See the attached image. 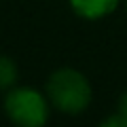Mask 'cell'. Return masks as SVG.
<instances>
[{"instance_id":"3957f363","label":"cell","mask_w":127,"mask_h":127,"mask_svg":"<svg viewBox=\"0 0 127 127\" xmlns=\"http://www.w3.org/2000/svg\"><path fill=\"white\" fill-rule=\"evenodd\" d=\"M74 13L85 19H100L119 6V0H70Z\"/></svg>"},{"instance_id":"6da1fadb","label":"cell","mask_w":127,"mask_h":127,"mask_svg":"<svg viewBox=\"0 0 127 127\" xmlns=\"http://www.w3.org/2000/svg\"><path fill=\"white\" fill-rule=\"evenodd\" d=\"M47 97L64 114H81L91 102V85L78 70H55L47 81Z\"/></svg>"},{"instance_id":"277c9868","label":"cell","mask_w":127,"mask_h":127,"mask_svg":"<svg viewBox=\"0 0 127 127\" xmlns=\"http://www.w3.org/2000/svg\"><path fill=\"white\" fill-rule=\"evenodd\" d=\"M17 81V66L11 57L0 55V89H9Z\"/></svg>"},{"instance_id":"7a4b0ae2","label":"cell","mask_w":127,"mask_h":127,"mask_svg":"<svg viewBox=\"0 0 127 127\" xmlns=\"http://www.w3.org/2000/svg\"><path fill=\"white\" fill-rule=\"evenodd\" d=\"M4 112L13 123L21 127H42L49 119V104L36 89L19 87L6 93Z\"/></svg>"},{"instance_id":"5b68a950","label":"cell","mask_w":127,"mask_h":127,"mask_svg":"<svg viewBox=\"0 0 127 127\" xmlns=\"http://www.w3.org/2000/svg\"><path fill=\"white\" fill-rule=\"evenodd\" d=\"M117 112L123 117V121H125V125H127V93H125V95H121L119 106H117Z\"/></svg>"}]
</instances>
